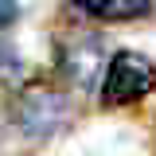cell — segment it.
<instances>
[{"instance_id": "obj_1", "label": "cell", "mask_w": 156, "mask_h": 156, "mask_svg": "<svg viewBox=\"0 0 156 156\" xmlns=\"http://www.w3.org/2000/svg\"><path fill=\"white\" fill-rule=\"evenodd\" d=\"M156 90V62L136 51H117L101 74V101L105 105H133Z\"/></svg>"}, {"instance_id": "obj_2", "label": "cell", "mask_w": 156, "mask_h": 156, "mask_svg": "<svg viewBox=\"0 0 156 156\" xmlns=\"http://www.w3.org/2000/svg\"><path fill=\"white\" fill-rule=\"evenodd\" d=\"M66 117H70V101L62 94H55V90H27L16 101V125H20V133L31 136V140L55 136L66 125Z\"/></svg>"}, {"instance_id": "obj_3", "label": "cell", "mask_w": 156, "mask_h": 156, "mask_svg": "<svg viewBox=\"0 0 156 156\" xmlns=\"http://www.w3.org/2000/svg\"><path fill=\"white\" fill-rule=\"evenodd\" d=\"M62 74H66V82L74 86V90H94L98 74H101V51H98V43H90V39H74L70 47H62Z\"/></svg>"}, {"instance_id": "obj_4", "label": "cell", "mask_w": 156, "mask_h": 156, "mask_svg": "<svg viewBox=\"0 0 156 156\" xmlns=\"http://www.w3.org/2000/svg\"><path fill=\"white\" fill-rule=\"evenodd\" d=\"M78 12L94 20H105V23H117V20H136L152 12V0H70Z\"/></svg>"}, {"instance_id": "obj_5", "label": "cell", "mask_w": 156, "mask_h": 156, "mask_svg": "<svg viewBox=\"0 0 156 156\" xmlns=\"http://www.w3.org/2000/svg\"><path fill=\"white\" fill-rule=\"evenodd\" d=\"M23 74V58H20L16 47H8V43H0V82H16Z\"/></svg>"}, {"instance_id": "obj_6", "label": "cell", "mask_w": 156, "mask_h": 156, "mask_svg": "<svg viewBox=\"0 0 156 156\" xmlns=\"http://www.w3.org/2000/svg\"><path fill=\"white\" fill-rule=\"evenodd\" d=\"M23 4L27 0H0V27H12L20 20V12H23Z\"/></svg>"}]
</instances>
